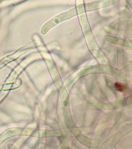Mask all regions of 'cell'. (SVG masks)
Returning <instances> with one entry per match:
<instances>
[{
    "label": "cell",
    "mask_w": 132,
    "mask_h": 149,
    "mask_svg": "<svg viewBox=\"0 0 132 149\" xmlns=\"http://www.w3.org/2000/svg\"><path fill=\"white\" fill-rule=\"evenodd\" d=\"M77 14V12L76 9L75 8H74L68 12L57 16L45 24V25L42 28L41 31V33L43 34H45L47 32V31L50 30L51 28H53L57 24L65 20V19H69V18L75 16Z\"/></svg>",
    "instance_id": "1"
},
{
    "label": "cell",
    "mask_w": 132,
    "mask_h": 149,
    "mask_svg": "<svg viewBox=\"0 0 132 149\" xmlns=\"http://www.w3.org/2000/svg\"><path fill=\"white\" fill-rule=\"evenodd\" d=\"M115 86V89L120 92H122L125 88V86L120 83H116Z\"/></svg>",
    "instance_id": "2"
}]
</instances>
